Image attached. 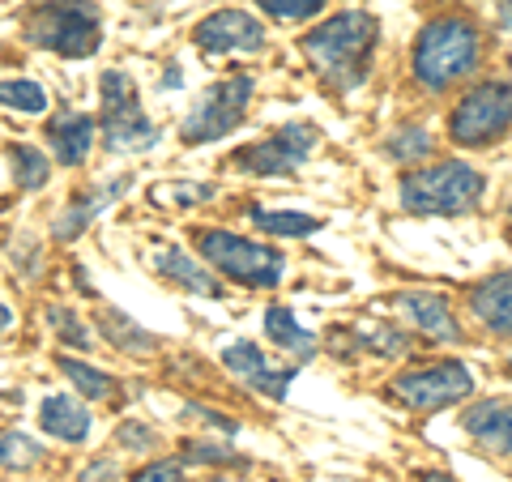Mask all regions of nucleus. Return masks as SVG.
<instances>
[{"instance_id": "f257e3e1", "label": "nucleus", "mask_w": 512, "mask_h": 482, "mask_svg": "<svg viewBox=\"0 0 512 482\" xmlns=\"http://www.w3.org/2000/svg\"><path fill=\"white\" fill-rule=\"evenodd\" d=\"M376 35H380V26H376L372 13L346 9V13H333V18L312 26L299 47H303V56H308L320 82L329 90L346 94L363 82L367 69H372Z\"/></svg>"}, {"instance_id": "f03ea898", "label": "nucleus", "mask_w": 512, "mask_h": 482, "mask_svg": "<svg viewBox=\"0 0 512 482\" xmlns=\"http://www.w3.org/2000/svg\"><path fill=\"white\" fill-rule=\"evenodd\" d=\"M478 64H483V35L461 13H440L414 39V56H410L414 82L431 94L453 90L457 82L474 77Z\"/></svg>"}, {"instance_id": "7ed1b4c3", "label": "nucleus", "mask_w": 512, "mask_h": 482, "mask_svg": "<svg viewBox=\"0 0 512 482\" xmlns=\"http://www.w3.org/2000/svg\"><path fill=\"white\" fill-rule=\"evenodd\" d=\"M487 180L461 158H444L402 175V205L410 214H470L483 201Z\"/></svg>"}, {"instance_id": "20e7f679", "label": "nucleus", "mask_w": 512, "mask_h": 482, "mask_svg": "<svg viewBox=\"0 0 512 482\" xmlns=\"http://www.w3.org/2000/svg\"><path fill=\"white\" fill-rule=\"evenodd\" d=\"M197 252L210 261L222 278H231L248 291H274L286 278V256L269 244H256V239L218 231V227H201L197 231Z\"/></svg>"}, {"instance_id": "39448f33", "label": "nucleus", "mask_w": 512, "mask_h": 482, "mask_svg": "<svg viewBox=\"0 0 512 482\" xmlns=\"http://www.w3.org/2000/svg\"><path fill=\"white\" fill-rule=\"evenodd\" d=\"M26 39L56 56L86 60L99 52V43H103L99 9H94L90 0H52V5H39L26 22Z\"/></svg>"}, {"instance_id": "423d86ee", "label": "nucleus", "mask_w": 512, "mask_h": 482, "mask_svg": "<svg viewBox=\"0 0 512 482\" xmlns=\"http://www.w3.org/2000/svg\"><path fill=\"white\" fill-rule=\"evenodd\" d=\"M99 90H103V146L111 154L154 150L163 133H158V124L146 120V111H141L133 77L124 69H107L99 77Z\"/></svg>"}, {"instance_id": "0eeeda50", "label": "nucleus", "mask_w": 512, "mask_h": 482, "mask_svg": "<svg viewBox=\"0 0 512 482\" xmlns=\"http://www.w3.org/2000/svg\"><path fill=\"white\" fill-rule=\"evenodd\" d=\"M512 128V82L504 77H491V82H478L474 90L461 94V103L448 116V137L466 150L491 146Z\"/></svg>"}, {"instance_id": "6e6552de", "label": "nucleus", "mask_w": 512, "mask_h": 482, "mask_svg": "<svg viewBox=\"0 0 512 482\" xmlns=\"http://www.w3.org/2000/svg\"><path fill=\"white\" fill-rule=\"evenodd\" d=\"M384 393L393 401H402L414 414H436V410L457 406V401H466L474 393V372L466 363L440 359V363H423V367H410V372L393 376Z\"/></svg>"}, {"instance_id": "1a4fd4ad", "label": "nucleus", "mask_w": 512, "mask_h": 482, "mask_svg": "<svg viewBox=\"0 0 512 482\" xmlns=\"http://www.w3.org/2000/svg\"><path fill=\"white\" fill-rule=\"evenodd\" d=\"M252 90L256 82L252 77H227V82H218L201 94V103L188 111V120H184V146H205V141H214V137H227L231 128L244 124L248 116V99H252Z\"/></svg>"}, {"instance_id": "9d476101", "label": "nucleus", "mask_w": 512, "mask_h": 482, "mask_svg": "<svg viewBox=\"0 0 512 482\" xmlns=\"http://www.w3.org/2000/svg\"><path fill=\"white\" fill-rule=\"evenodd\" d=\"M316 137L320 133L312 124H286L274 137L256 141V146H239L231 154V167L248 171V175H291L303 167V158L316 150Z\"/></svg>"}, {"instance_id": "9b49d317", "label": "nucleus", "mask_w": 512, "mask_h": 482, "mask_svg": "<svg viewBox=\"0 0 512 482\" xmlns=\"http://www.w3.org/2000/svg\"><path fill=\"white\" fill-rule=\"evenodd\" d=\"M201 52L210 56H235V52H261L265 47V26L244 9H218L210 18H201L192 26Z\"/></svg>"}, {"instance_id": "f8f14e48", "label": "nucleus", "mask_w": 512, "mask_h": 482, "mask_svg": "<svg viewBox=\"0 0 512 482\" xmlns=\"http://www.w3.org/2000/svg\"><path fill=\"white\" fill-rule=\"evenodd\" d=\"M222 367L244 380L248 389L265 393L269 401H282L286 389H291V380H295V367H269V359L261 355L256 342H231L227 350H222Z\"/></svg>"}, {"instance_id": "ddd939ff", "label": "nucleus", "mask_w": 512, "mask_h": 482, "mask_svg": "<svg viewBox=\"0 0 512 482\" xmlns=\"http://www.w3.org/2000/svg\"><path fill=\"white\" fill-rule=\"evenodd\" d=\"M397 312H402L406 320H414V329L427 333L431 342H461V325L453 308H448L444 295H431V291H406L397 295Z\"/></svg>"}, {"instance_id": "4468645a", "label": "nucleus", "mask_w": 512, "mask_h": 482, "mask_svg": "<svg viewBox=\"0 0 512 482\" xmlns=\"http://www.w3.org/2000/svg\"><path fill=\"white\" fill-rule=\"evenodd\" d=\"M94 137H99V124L82 111H60V116L47 120V141H52L56 163L64 167H82L94 150Z\"/></svg>"}, {"instance_id": "2eb2a0df", "label": "nucleus", "mask_w": 512, "mask_h": 482, "mask_svg": "<svg viewBox=\"0 0 512 482\" xmlns=\"http://www.w3.org/2000/svg\"><path fill=\"white\" fill-rule=\"evenodd\" d=\"M461 427L487 448V453L512 457V401H478L461 414Z\"/></svg>"}, {"instance_id": "dca6fc26", "label": "nucleus", "mask_w": 512, "mask_h": 482, "mask_svg": "<svg viewBox=\"0 0 512 482\" xmlns=\"http://www.w3.org/2000/svg\"><path fill=\"white\" fill-rule=\"evenodd\" d=\"M470 312L478 316V325H487L491 333L512 337V269L491 273L470 291Z\"/></svg>"}, {"instance_id": "f3484780", "label": "nucleus", "mask_w": 512, "mask_h": 482, "mask_svg": "<svg viewBox=\"0 0 512 482\" xmlns=\"http://www.w3.org/2000/svg\"><path fill=\"white\" fill-rule=\"evenodd\" d=\"M128 184H133V180H128V175H120V180H111V184L99 188V192H82V197H73V205H64V214L52 222V235L60 239V244H73V239L82 235L90 222L103 214V205H107V201L124 197Z\"/></svg>"}, {"instance_id": "a211bd4d", "label": "nucleus", "mask_w": 512, "mask_h": 482, "mask_svg": "<svg viewBox=\"0 0 512 482\" xmlns=\"http://www.w3.org/2000/svg\"><path fill=\"white\" fill-rule=\"evenodd\" d=\"M39 423H43L47 436L64 440V444H77V440L90 436V410H86V401H77V397H69V393L43 397Z\"/></svg>"}, {"instance_id": "6ab92c4d", "label": "nucleus", "mask_w": 512, "mask_h": 482, "mask_svg": "<svg viewBox=\"0 0 512 482\" xmlns=\"http://www.w3.org/2000/svg\"><path fill=\"white\" fill-rule=\"evenodd\" d=\"M154 269L163 273L167 282H175V286H184L188 295H222V282L214 278V273H205L192 256L184 252V248H175V244H167V248H158L154 256Z\"/></svg>"}, {"instance_id": "aec40b11", "label": "nucleus", "mask_w": 512, "mask_h": 482, "mask_svg": "<svg viewBox=\"0 0 512 482\" xmlns=\"http://www.w3.org/2000/svg\"><path fill=\"white\" fill-rule=\"evenodd\" d=\"M265 333H269V342H278L286 350V355H299V359L316 355V337L299 325L295 312L286 308V303H274V308L265 312Z\"/></svg>"}, {"instance_id": "412c9836", "label": "nucleus", "mask_w": 512, "mask_h": 482, "mask_svg": "<svg viewBox=\"0 0 512 482\" xmlns=\"http://www.w3.org/2000/svg\"><path fill=\"white\" fill-rule=\"evenodd\" d=\"M99 329H103V337H107V342L116 346V350H124V355H141V359L154 355L158 342H163V337H154L150 329L133 325L128 316H116L111 308H103V312H99Z\"/></svg>"}, {"instance_id": "4be33fe9", "label": "nucleus", "mask_w": 512, "mask_h": 482, "mask_svg": "<svg viewBox=\"0 0 512 482\" xmlns=\"http://www.w3.org/2000/svg\"><path fill=\"white\" fill-rule=\"evenodd\" d=\"M431 150H436V137H431L427 124H402L384 141V154L393 163H423V158H431Z\"/></svg>"}, {"instance_id": "5701e85b", "label": "nucleus", "mask_w": 512, "mask_h": 482, "mask_svg": "<svg viewBox=\"0 0 512 482\" xmlns=\"http://www.w3.org/2000/svg\"><path fill=\"white\" fill-rule=\"evenodd\" d=\"M56 367L73 380V389H82V393H86V401H103V397L116 393V380H111V376L103 372V367H90L86 359L56 355Z\"/></svg>"}, {"instance_id": "b1692460", "label": "nucleus", "mask_w": 512, "mask_h": 482, "mask_svg": "<svg viewBox=\"0 0 512 482\" xmlns=\"http://www.w3.org/2000/svg\"><path fill=\"white\" fill-rule=\"evenodd\" d=\"M9 163H13V180H18V188H26V192H35L52 180V163H47V154L35 146H13Z\"/></svg>"}, {"instance_id": "393cba45", "label": "nucleus", "mask_w": 512, "mask_h": 482, "mask_svg": "<svg viewBox=\"0 0 512 482\" xmlns=\"http://www.w3.org/2000/svg\"><path fill=\"white\" fill-rule=\"evenodd\" d=\"M43 457H47V448L22 436V431H0V465L5 470H35Z\"/></svg>"}, {"instance_id": "a878e982", "label": "nucleus", "mask_w": 512, "mask_h": 482, "mask_svg": "<svg viewBox=\"0 0 512 482\" xmlns=\"http://www.w3.org/2000/svg\"><path fill=\"white\" fill-rule=\"evenodd\" d=\"M210 197H214V184L171 180V184H154L150 188V205H163V210H184V205H201Z\"/></svg>"}, {"instance_id": "bb28decb", "label": "nucleus", "mask_w": 512, "mask_h": 482, "mask_svg": "<svg viewBox=\"0 0 512 482\" xmlns=\"http://www.w3.org/2000/svg\"><path fill=\"white\" fill-rule=\"evenodd\" d=\"M355 342L359 350H367V355H380V359H402L410 350V337L402 329H389V325H376V329H355Z\"/></svg>"}, {"instance_id": "cd10ccee", "label": "nucleus", "mask_w": 512, "mask_h": 482, "mask_svg": "<svg viewBox=\"0 0 512 482\" xmlns=\"http://www.w3.org/2000/svg\"><path fill=\"white\" fill-rule=\"evenodd\" d=\"M248 218H252L261 231H269V235H312V231H320V218H312V214H291V210L274 214V210H256V205H252Z\"/></svg>"}, {"instance_id": "c85d7f7f", "label": "nucleus", "mask_w": 512, "mask_h": 482, "mask_svg": "<svg viewBox=\"0 0 512 482\" xmlns=\"http://www.w3.org/2000/svg\"><path fill=\"white\" fill-rule=\"evenodd\" d=\"M0 107L22 111V116H39L47 107V94L39 82H26V77H13V82H0Z\"/></svg>"}, {"instance_id": "c756f323", "label": "nucleus", "mask_w": 512, "mask_h": 482, "mask_svg": "<svg viewBox=\"0 0 512 482\" xmlns=\"http://www.w3.org/2000/svg\"><path fill=\"white\" fill-rule=\"evenodd\" d=\"M256 5H261L274 22H308L329 5V0H256Z\"/></svg>"}, {"instance_id": "7c9ffc66", "label": "nucleus", "mask_w": 512, "mask_h": 482, "mask_svg": "<svg viewBox=\"0 0 512 482\" xmlns=\"http://www.w3.org/2000/svg\"><path fill=\"white\" fill-rule=\"evenodd\" d=\"M184 461H188V465H218V461H222V465H227V461L239 465L244 457H239L231 444H201V440H188V444H184Z\"/></svg>"}, {"instance_id": "2f4dec72", "label": "nucleus", "mask_w": 512, "mask_h": 482, "mask_svg": "<svg viewBox=\"0 0 512 482\" xmlns=\"http://www.w3.org/2000/svg\"><path fill=\"white\" fill-rule=\"evenodd\" d=\"M47 325H52L69 346H82V350L94 346V342H90V333H86V325H82V320H77L69 308H52V312H47Z\"/></svg>"}, {"instance_id": "473e14b6", "label": "nucleus", "mask_w": 512, "mask_h": 482, "mask_svg": "<svg viewBox=\"0 0 512 482\" xmlns=\"http://www.w3.org/2000/svg\"><path fill=\"white\" fill-rule=\"evenodd\" d=\"M116 444H124L128 453H150V448H158V431L146 427V423H120Z\"/></svg>"}, {"instance_id": "72a5a7b5", "label": "nucleus", "mask_w": 512, "mask_h": 482, "mask_svg": "<svg viewBox=\"0 0 512 482\" xmlns=\"http://www.w3.org/2000/svg\"><path fill=\"white\" fill-rule=\"evenodd\" d=\"M133 482H188L184 478V461H154V465H141L133 474Z\"/></svg>"}, {"instance_id": "f704fd0d", "label": "nucleus", "mask_w": 512, "mask_h": 482, "mask_svg": "<svg viewBox=\"0 0 512 482\" xmlns=\"http://www.w3.org/2000/svg\"><path fill=\"white\" fill-rule=\"evenodd\" d=\"M116 478V461L111 457H99V461H90L82 474H77V482H111Z\"/></svg>"}, {"instance_id": "c9c22d12", "label": "nucleus", "mask_w": 512, "mask_h": 482, "mask_svg": "<svg viewBox=\"0 0 512 482\" xmlns=\"http://www.w3.org/2000/svg\"><path fill=\"white\" fill-rule=\"evenodd\" d=\"M188 414H197V419H205L210 427H222L227 436H235V423H231V419H222V414H214L210 406H188Z\"/></svg>"}, {"instance_id": "e433bc0d", "label": "nucleus", "mask_w": 512, "mask_h": 482, "mask_svg": "<svg viewBox=\"0 0 512 482\" xmlns=\"http://www.w3.org/2000/svg\"><path fill=\"white\" fill-rule=\"evenodd\" d=\"M500 26L504 35H512V0H500Z\"/></svg>"}, {"instance_id": "4c0bfd02", "label": "nucleus", "mask_w": 512, "mask_h": 482, "mask_svg": "<svg viewBox=\"0 0 512 482\" xmlns=\"http://www.w3.org/2000/svg\"><path fill=\"white\" fill-rule=\"evenodd\" d=\"M9 325H13V312H9V308H5V303H0V333H5V329H9Z\"/></svg>"}, {"instance_id": "58836bf2", "label": "nucleus", "mask_w": 512, "mask_h": 482, "mask_svg": "<svg viewBox=\"0 0 512 482\" xmlns=\"http://www.w3.org/2000/svg\"><path fill=\"white\" fill-rule=\"evenodd\" d=\"M419 482H453V478H448V474H423Z\"/></svg>"}, {"instance_id": "ea45409f", "label": "nucleus", "mask_w": 512, "mask_h": 482, "mask_svg": "<svg viewBox=\"0 0 512 482\" xmlns=\"http://www.w3.org/2000/svg\"><path fill=\"white\" fill-rule=\"evenodd\" d=\"M214 482H227V478H214Z\"/></svg>"}, {"instance_id": "a19ab883", "label": "nucleus", "mask_w": 512, "mask_h": 482, "mask_svg": "<svg viewBox=\"0 0 512 482\" xmlns=\"http://www.w3.org/2000/svg\"><path fill=\"white\" fill-rule=\"evenodd\" d=\"M508 372H512V363H508Z\"/></svg>"}, {"instance_id": "79ce46f5", "label": "nucleus", "mask_w": 512, "mask_h": 482, "mask_svg": "<svg viewBox=\"0 0 512 482\" xmlns=\"http://www.w3.org/2000/svg\"><path fill=\"white\" fill-rule=\"evenodd\" d=\"M508 218H512V210H508Z\"/></svg>"}]
</instances>
